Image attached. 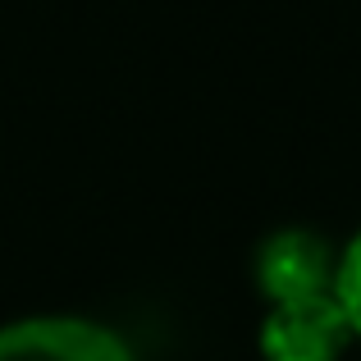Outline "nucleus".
<instances>
[{
	"instance_id": "obj_2",
	"label": "nucleus",
	"mask_w": 361,
	"mask_h": 361,
	"mask_svg": "<svg viewBox=\"0 0 361 361\" xmlns=\"http://www.w3.org/2000/svg\"><path fill=\"white\" fill-rule=\"evenodd\" d=\"M0 361H137L115 329L82 316H32L0 329Z\"/></svg>"
},
{
	"instance_id": "obj_3",
	"label": "nucleus",
	"mask_w": 361,
	"mask_h": 361,
	"mask_svg": "<svg viewBox=\"0 0 361 361\" xmlns=\"http://www.w3.org/2000/svg\"><path fill=\"white\" fill-rule=\"evenodd\" d=\"M338 256L329 243L311 229H283L261 243L256 252V283H261L265 302H293V298H316V293H334Z\"/></svg>"
},
{
	"instance_id": "obj_4",
	"label": "nucleus",
	"mask_w": 361,
	"mask_h": 361,
	"mask_svg": "<svg viewBox=\"0 0 361 361\" xmlns=\"http://www.w3.org/2000/svg\"><path fill=\"white\" fill-rule=\"evenodd\" d=\"M334 298L343 302V311H348V325H353V334H361V233H357V238L343 247V256H338Z\"/></svg>"
},
{
	"instance_id": "obj_1",
	"label": "nucleus",
	"mask_w": 361,
	"mask_h": 361,
	"mask_svg": "<svg viewBox=\"0 0 361 361\" xmlns=\"http://www.w3.org/2000/svg\"><path fill=\"white\" fill-rule=\"evenodd\" d=\"M353 338L348 311L334 293L274 302L261 325V357L265 361H338Z\"/></svg>"
}]
</instances>
